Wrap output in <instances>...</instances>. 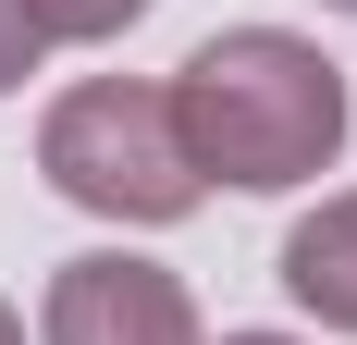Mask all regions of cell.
Masks as SVG:
<instances>
[{
  "mask_svg": "<svg viewBox=\"0 0 357 345\" xmlns=\"http://www.w3.org/2000/svg\"><path fill=\"white\" fill-rule=\"evenodd\" d=\"M173 124H185V161L210 185H247V198H284L308 172L345 161V62H321L308 37L284 25H222L210 50H185L173 74Z\"/></svg>",
  "mask_w": 357,
  "mask_h": 345,
  "instance_id": "1",
  "label": "cell"
},
{
  "mask_svg": "<svg viewBox=\"0 0 357 345\" xmlns=\"http://www.w3.org/2000/svg\"><path fill=\"white\" fill-rule=\"evenodd\" d=\"M37 172H50L74 210H99V222H185V210L210 198V172L185 161L173 87H123V74H86V87L50 99Z\"/></svg>",
  "mask_w": 357,
  "mask_h": 345,
  "instance_id": "2",
  "label": "cell"
},
{
  "mask_svg": "<svg viewBox=\"0 0 357 345\" xmlns=\"http://www.w3.org/2000/svg\"><path fill=\"white\" fill-rule=\"evenodd\" d=\"M37 345H197V296H185L160 259H62L50 272V309H37Z\"/></svg>",
  "mask_w": 357,
  "mask_h": 345,
  "instance_id": "3",
  "label": "cell"
},
{
  "mask_svg": "<svg viewBox=\"0 0 357 345\" xmlns=\"http://www.w3.org/2000/svg\"><path fill=\"white\" fill-rule=\"evenodd\" d=\"M284 296L321 321V333H357V198H321L284 235Z\"/></svg>",
  "mask_w": 357,
  "mask_h": 345,
  "instance_id": "4",
  "label": "cell"
},
{
  "mask_svg": "<svg viewBox=\"0 0 357 345\" xmlns=\"http://www.w3.org/2000/svg\"><path fill=\"white\" fill-rule=\"evenodd\" d=\"M37 13V37H62V50H99V37H123L148 13V0H25Z\"/></svg>",
  "mask_w": 357,
  "mask_h": 345,
  "instance_id": "5",
  "label": "cell"
},
{
  "mask_svg": "<svg viewBox=\"0 0 357 345\" xmlns=\"http://www.w3.org/2000/svg\"><path fill=\"white\" fill-rule=\"evenodd\" d=\"M37 50H50V37H37V13H25V0H0V99L37 74Z\"/></svg>",
  "mask_w": 357,
  "mask_h": 345,
  "instance_id": "6",
  "label": "cell"
},
{
  "mask_svg": "<svg viewBox=\"0 0 357 345\" xmlns=\"http://www.w3.org/2000/svg\"><path fill=\"white\" fill-rule=\"evenodd\" d=\"M222 345H296V333H222Z\"/></svg>",
  "mask_w": 357,
  "mask_h": 345,
  "instance_id": "7",
  "label": "cell"
},
{
  "mask_svg": "<svg viewBox=\"0 0 357 345\" xmlns=\"http://www.w3.org/2000/svg\"><path fill=\"white\" fill-rule=\"evenodd\" d=\"M0 345H25V321H13V309H0Z\"/></svg>",
  "mask_w": 357,
  "mask_h": 345,
  "instance_id": "8",
  "label": "cell"
},
{
  "mask_svg": "<svg viewBox=\"0 0 357 345\" xmlns=\"http://www.w3.org/2000/svg\"><path fill=\"white\" fill-rule=\"evenodd\" d=\"M333 13H357V0H333Z\"/></svg>",
  "mask_w": 357,
  "mask_h": 345,
  "instance_id": "9",
  "label": "cell"
}]
</instances>
